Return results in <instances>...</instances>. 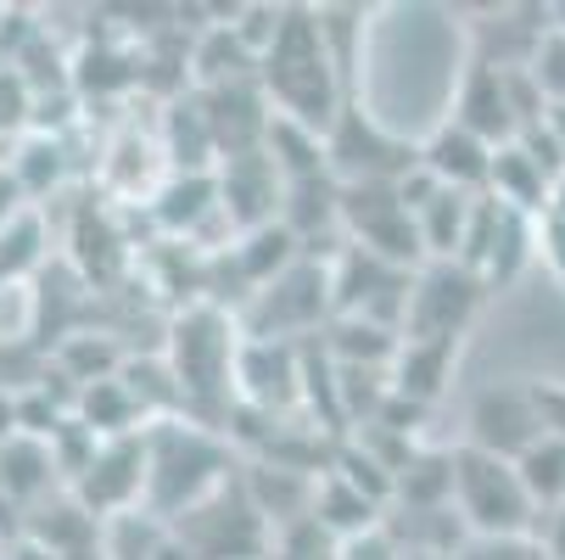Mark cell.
Returning a JSON list of instances; mask_svg holds the SVG:
<instances>
[{
  "instance_id": "44dd1931",
  "label": "cell",
  "mask_w": 565,
  "mask_h": 560,
  "mask_svg": "<svg viewBox=\"0 0 565 560\" xmlns=\"http://www.w3.org/2000/svg\"><path fill=\"white\" fill-rule=\"evenodd\" d=\"M392 499L409 505L415 516H431V510H454V448H415L409 465L397 471L392 483Z\"/></svg>"
},
{
  "instance_id": "484cf974",
  "label": "cell",
  "mask_w": 565,
  "mask_h": 560,
  "mask_svg": "<svg viewBox=\"0 0 565 560\" xmlns=\"http://www.w3.org/2000/svg\"><path fill=\"white\" fill-rule=\"evenodd\" d=\"M169 543V521H157L151 510H124L102 521V554L107 560H151Z\"/></svg>"
},
{
  "instance_id": "4dcf8cb0",
  "label": "cell",
  "mask_w": 565,
  "mask_h": 560,
  "mask_svg": "<svg viewBox=\"0 0 565 560\" xmlns=\"http://www.w3.org/2000/svg\"><path fill=\"white\" fill-rule=\"evenodd\" d=\"M543 554L548 560H565V505L548 516V527H543Z\"/></svg>"
},
{
  "instance_id": "e575fe53",
  "label": "cell",
  "mask_w": 565,
  "mask_h": 560,
  "mask_svg": "<svg viewBox=\"0 0 565 560\" xmlns=\"http://www.w3.org/2000/svg\"><path fill=\"white\" fill-rule=\"evenodd\" d=\"M543 124H548V135H554V146L565 151V107H548V118H543Z\"/></svg>"
},
{
  "instance_id": "1f68e13d",
  "label": "cell",
  "mask_w": 565,
  "mask_h": 560,
  "mask_svg": "<svg viewBox=\"0 0 565 560\" xmlns=\"http://www.w3.org/2000/svg\"><path fill=\"white\" fill-rule=\"evenodd\" d=\"M18 437V392L0 387V443H12Z\"/></svg>"
},
{
  "instance_id": "2e32d148",
  "label": "cell",
  "mask_w": 565,
  "mask_h": 560,
  "mask_svg": "<svg viewBox=\"0 0 565 560\" xmlns=\"http://www.w3.org/2000/svg\"><path fill=\"white\" fill-rule=\"evenodd\" d=\"M146 208H151L157 230H163L169 242H191V247L202 242V230H207L213 219H224V208H218V180H213V175H169ZM224 224H230V219H224Z\"/></svg>"
},
{
  "instance_id": "7c38bea8",
  "label": "cell",
  "mask_w": 565,
  "mask_h": 560,
  "mask_svg": "<svg viewBox=\"0 0 565 560\" xmlns=\"http://www.w3.org/2000/svg\"><path fill=\"white\" fill-rule=\"evenodd\" d=\"M235 398L258 415H286L291 404H302V353L297 342H258L241 337L235 353Z\"/></svg>"
},
{
  "instance_id": "4316f807",
  "label": "cell",
  "mask_w": 565,
  "mask_h": 560,
  "mask_svg": "<svg viewBox=\"0 0 565 560\" xmlns=\"http://www.w3.org/2000/svg\"><path fill=\"white\" fill-rule=\"evenodd\" d=\"M532 78L543 85L548 107H565V29H543L537 45H532Z\"/></svg>"
},
{
  "instance_id": "d6a6232c",
  "label": "cell",
  "mask_w": 565,
  "mask_h": 560,
  "mask_svg": "<svg viewBox=\"0 0 565 560\" xmlns=\"http://www.w3.org/2000/svg\"><path fill=\"white\" fill-rule=\"evenodd\" d=\"M7 560H62V554H56V549H45L40 538H29V532H23V538L12 543V554H7Z\"/></svg>"
},
{
  "instance_id": "603a6c76",
  "label": "cell",
  "mask_w": 565,
  "mask_h": 560,
  "mask_svg": "<svg viewBox=\"0 0 565 560\" xmlns=\"http://www.w3.org/2000/svg\"><path fill=\"white\" fill-rule=\"evenodd\" d=\"M515 471H521V488H526V499L537 505V516H554L559 505H565V437H537L521 459H515Z\"/></svg>"
},
{
  "instance_id": "d590c367",
  "label": "cell",
  "mask_w": 565,
  "mask_h": 560,
  "mask_svg": "<svg viewBox=\"0 0 565 560\" xmlns=\"http://www.w3.org/2000/svg\"><path fill=\"white\" fill-rule=\"evenodd\" d=\"M548 219H565V175H559L554 191H548Z\"/></svg>"
},
{
  "instance_id": "f546056e",
  "label": "cell",
  "mask_w": 565,
  "mask_h": 560,
  "mask_svg": "<svg viewBox=\"0 0 565 560\" xmlns=\"http://www.w3.org/2000/svg\"><path fill=\"white\" fill-rule=\"evenodd\" d=\"M34 202L23 197V186H18V175H12V163H7V157H0V230H7L18 213H29Z\"/></svg>"
},
{
  "instance_id": "9c48e42d",
  "label": "cell",
  "mask_w": 565,
  "mask_h": 560,
  "mask_svg": "<svg viewBox=\"0 0 565 560\" xmlns=\"http://www.w3.org/2000/svg\"><path fill=\"white\" fill-rule=\"evenodd\" d=\"M481 275L465 264H420L409 286V314H403V337H448L459 342L465 326L481 308Z\"/></svg>"
},
{
  "instance_id": "7a4b0ae2",
  "label": "cell",
  "mask_w": 565,
  "mask_h": 560,
  "mask_svg": "<svg viewBox=\"0 0 565 560\" xmlns=\"http://www.w3.org/2000/svg\"><path fill=\"white\" fill-rule=\"evenodd\" d=\"M230 483V448L196 421L146 426V510L157 521H180L207 494Z\"/></svg>"
},
{
  "instance_id": "30bf717a",
  "label": "cell",
  "mask_w": 565,
  "mask_h": 560,
  "mask_svg": "<svg viewBox=\"0 0 565 560\" xmlns=\"http://www.w3.org/2000/svg\"><path fill=\"white\" fill-rule=\"evenodd\" d=\"M96 521H113L124 510H146V432L107 437L90 459V471L67 488Z\"/></svg>"
},
{
  "instance_id": "3957f363",
  "label": "cell",
  "mask_w": 565,
  "mask_h": 560,
  "mask_svg": "<svg viewBox=\"0 0 565 560\" xmlns=\"http://www.w3.org/2000/svg\"><path fill=\"white\" fill-rule=\"evenodd\" d=\"M454 516L481 538V543H510V538H532L537 527V505L521 488L515 459L481 454V448H454Z\"/></svg>"
},
{
  "instance_id": "5bb4252c",
  "label": "cell",
  "mask_w": 565,
  "mask_h": 560,
  "mask_svg": "<svg viewBox=\"0 0 565 560\" xmlns=\"http://www.w3.org/2000/svg\"><path fill=\"white\" fill-rule=\"evenodd\" d=\"M448 118H454L459 129L481 135L488 146L515 140L521 129H515V113H510V78H504V67L488 62V56H476V62L465 67V78H459V96H454V113H448Z\"/></svg>"
},
{
  "instance_id": "8992f818",
  "label": "cell",
  "mask_w": 565,
  "mask_h": 560,
  "mask_svg": "<svg viewBox=\"0 0 565 560\" xmlns=\"http://www.w3.org/2000/svg\"><path fill=\"white\" fill-rule=\"evenodd\" d=\"M169 532L196 560H264V549H269V521L253 505L247 483H224L196 510H185L180 521H169Z\"/></svg>"
},
{
  "instance_id": "836d02e7",
  "label": "cell",
  "mask_w": 565,
  "mask_h": 560,
  "mask_svg": "<svg viewBox=\"0 0 565 560\" xmlns=\"http://www.w3.org/2000/svg\"><path fill=\"white\" fill-rule=\"evenodd\" d=\"M151 560H196V554H191V549H185V543H180V538L169 532V543H163V549H157Z\"/></svg>"
},
{
  "instance_id": "277c9868",
  "label": "cell",
  "mask_w": 565,
  "mask_h": 560,
  "mask_svg": "<svg viewBox=\"0 0 565 560\" xmlns=\"http://www.w3.org/2000/svg\"><path fill=\"white\" fill-rule=\"evenodd\" d=\"M235 353L241 337L218 303H191L169 326V370L185 392V404H213L235 392Z\"/></svg>"
},
{
  "instance_id": "5b68a950",
  "label": "cell",
  "mask_w": 565,
  "mask_h": 560,
  "mask_svg": "<svg viewBox=\"0 0 565 560\" xmlns=\"http://www.w3.org/2000/svg\"><path fill=\"white\" fill-rule=\"evenodd\" d=\"M319 319H331V264H313L308 253L269 281L264 292H253L247 314H241V331L258 342H308L319 331Z\"/></svg>"
},
{
  "instance_id": "ba28073f",
  "label": "cell",
  "mask_w": 565,
  "mask_h": 560,
  "mask_svg": "<svg viewBox=\"0 0 565 560\" xmlns=\"http://www.w3.org/2000/svg\"><path fill=\"white\" fill-rule=\"evenodd\" d=\"M326 157H331V175L342 186H397L403 175L420 169V146H403V140L381 135L359 107H342V118L326 135Z\"/></svg>"
},
{
  "instance_id": "f1b7e54d",
  "label": "cell",
  "mask_w": 565,
  "mask_h": 560,
  "mask_svg": "<svg viewBox=\"0 0 565 560\" xmlns=\"http://www.w3.org/2000/svg\"><path fill=\"white\" fill-rule=\"evenodd\" d=\"M537 253H543V264L554 270V281L565 286V219H537Z\"/></svg>"
},
{
  "instance_id": "ac0fdd59",
  "label": "cell",
  "mask_w": 565,
  "mask_h": 560,
  "mask_svg": "<svg viewBox=\"0 0 565 560\" xmlns=\"http://www.w3.org/2000/svg\"><path fill=\"white\" fill-rule=\"evenodd\" d=\"M454 359H459V342H448V337H403L386 381H392L397 398L431 410L443 398V387H448V376H454Z\"/></svg>"
},
{
  "instance_id": "d4e9b609",
  "label": "cell",
  "mask_w": 565,
  "mask_h": 560,
  "mask_svg": "<svg viewBox=\"0 0 565 560\" xmlns=\"http://www.w3.org/2000/svg\"><path fill=\"white\" fill-rule=\"evenodd\" d=\"M40 264H45V219H40V208H29L0 230V286L29 281Z\"/></svg>"
},
{
  "instance_id": "cb8c5ba5",
  "label": "cell",
  "mask_w": 565,
  "mask_h": 560,
  "mask_svg": "<svg viewBox=\"0 0 565 560\" xmlns=\"http://www.w3.org/2000/svg\"><path fill=\"white\" fill-rule=\"evenodd\" d=\"M12 175L23 186V197H51L62 180H67V140L56 135H23L18 140V157H12Z\"/></svg>"
},
{
  "instance_id": "4fadbf2b",
  "label": "cell",
  "mask_w": 565,
  "mask_h": 560,
  "mask_svg": "<svg viewBox=\"0 0 565 560\" xmlns=\"http://www.w3.org/2000/svg\"><path fill=\"white\" fill-rule=\"evenodd\" d=\"M537 437H543V421L532 404V387H481L470 398V448L521 459Z\"/></svg>"
},
{
  "instance_id": "6da1fadb",
  "label": "cell",
  "mask_w": 565,
  "mask_h": 560,
  "mask_svg": "<svg viewBox=\"0 0 565 560\" xmlns=\"http://www.w3.org/2000/svg\"><path fill=\"white\" fill-rule=\"evenodd\" d=\"M258 85L269 96V107H280V118L331 135V124L342 118V73H337V51L319 29V12H286L275 45L258 62Z\"/></svg>"
},
{
  "instance_id": "9a60e30c",
  "label": "cell",
  "mask_w": 565,
  "mask_h": 560,
  "mask_svg": "<svg viewBox=\"0 0 565 560\" xmlns=\"http://www.w3.org/2000/svg\"><path fill=\"white\" fill-rule=\"evenodd\" d=\"M420 169L437 186L459 191V197H481V191H488V169H493V146L481 135H470V129H459L454 118H443L420 140Z\"/></svg>"
},
{
  "instance_id": "ffe728a7",
  "label": "cell",
  "mask_w": 565,
  "mask_h": 560,
  "mask_svg": "<svg viewBox=\"0 0 565 560\" xmlns=\"http://www.w3.org/2000/svg\"><path fill=\"white\" fill-rule=\"evenodd\" d=\"M375 516H381V505H370L359 488H348L337 471H319V483H313V505H308V521H313L319 532H331L337 543H348V538H359V532L381 527Z\"/></svg>"
},
{
  "instance_id": "83f0119b",
  "label": "cell",
  "mask_w": 565,
  "mask_h": 560,
  "mask_svg": "<svg viewBox=\"0 0 565 560\" xmlns=\"http://www.w3.org/2000/svg\"><path fill=\"white\" fill-rule=\"evenodd\" d=\"M34 91H29V78L18 73V67H0V140L7 135H29V124H34Z\"/></svg>"
},
{
  "instance_id": "52a82bcc",
  "label": "cell",
  "mask_w": 565,
  "mask_h": 560,
  "mask_svg": "<svg viewBox=\"0 0 565 560\" xmlns=\"http://www.w3.org/2000/svg\"><path fill=\"white\" fill-rule=\"evenodd\" d=\"M342 230L353 247H364L397 270H420V258H426L415 213L403 208L397 186H342Z\"/></svg>"
},
{
  "instance_id": "d6986e66",
  "label": "cell",
  "mask_w": 565,
  "mask_h": 560,
  "mask_svg": "<svg viewBox=\"0 0 565 560\" xmlns=\"http://www.w3.org/2000/svg\"><path fill=\"white\" fill-rule=\"evenodd\" d=\"M548 191H554V180L543 175V163H537L521 140L493 146V169H488V191H481V197H493V202L510 208V213L543 219V213H548Z\"/></svg>"
},
{
  "instance_id": "7402d4cb",
  "label": "cell",
  "mask_w": 565,
  "mask_h": 560,
  "mask_svg": "<svg viewBox=\"0 0 565 560\" xmlns=\"http://www.w3.org/2000/svg\"><path fill=\"white\" fill-rule=\"evenodd\" d=\"M51 364L85 392V387H96V381H113L129 359H124V348L107 337V331H73V337H62V348L51 353Z\"/></svg>"
},
{
  "instance_id": "e0dca14e",
  "label": "cell",
  "mask_w": 565,
  "mask_h": 560,
  "mask_svg": "<svg viewBox=\"0 0 565 560\" xmlns=\"http://www.w3.org/2000/svg\"><path fill=\"white\" fill-rule=\"evenodd\" d=\"M62 483V471L51 459V443L40 437H12V443H0V499H7V510H40Z\"/></svg>"
},
{
  "instance_id": "8fae6325",
  "label": "cell",
  "mask_w": 565,
  "mask_h": 560,
  "mask_svg": "<svg viewBox=\"0 0 565 560\" xmlns=\"http://www.w3.org/2000/svg\"><path fill=\"white\" fill-rule=\"evenodd\" d=\"M218 180V208L230 219L235 235L247 230H264V224H280V208H286V180L275 169L269 151H241V157H224L213 169Z\"/></svg>"
}]
</instances>
